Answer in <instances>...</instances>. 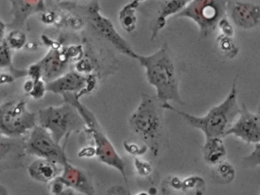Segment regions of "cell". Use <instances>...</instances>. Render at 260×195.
<instances>
[{
  "label": "cell",
  "instance_id": "1",
  "mask_svg": "<svg viewBox=\"0 0 260 195\" xmlns=\"http://www.w3.org/2000/svg\"><path fill=\"white\" fill-rule=\"evenodd\" d=\"M136 59L145 68L147 81L156 89L159 104L173 101L185 105L179 94L176 66L167 44L150 55L138 54Z\"/></svg>",
  "mask_w": 260,
  "mask_h": 195
},
{
  "label": "cell",
  "instance_id": "2",
  "mask_svg": "<svg viewBox=\"0 0 260 195\" xmlns=\"http://www.w3.org/2000/svg\"><path fill=\"white\" fill-rule=\"evenodd\" d=\"M160 106L162 109L176 113L190 126L202 131L205 138H222L240 114V107L237 102V78L234 79L231 91L225 100L211 108L203 117H196L179 110L169 103Z\"/></svg>",
  "mask_w": 260,
  "mask_h": 195
},
{
  "label": "cell",
  "instance_id": "3",
  "mask_svg": "<svg viewBox=\"0 0 260 195\" xmlns=\"http://www.w3.org/2000/svg\"><path fill=\"white\" fill-rule=\"evenodd\" d=\"M160 108V105H157L153 97L143 94L139 106L129 118V124L133 132L151 149L154 155H157L160 149L164 131Z\"/></svg>",
  "mask_w": 260,
  "mask_h": 195
},
{
  "label": "cell",
  "instance_id": "4",
  "mask_svg": "<svg viewBox=\"0 0 260 195\" xmlns=\"http://www.w3.org/2000/svg\"><path fill=\"white\" fill-rule=\"evenodd\" d=\"M228 7V0H191L175 17L191 19L199 26L201 36L208 37L226 16Z\"/></svg>",
  "mask_w": 260,
  "mask_h": 195
},
{
  "label": "cell",
  "instance_id": "5",
  "mask_svg": "<svg viewBox=\"0 0 260 195\" xmlns=\"http://www.w3.org/2000/svg\"><path fill=\"white\" fill-rule=\"evenodd\" d=\"M36 124L37 116L28 109L26 102L14 100L0 105V133L4 136H22Z\"/></svg>",
  "mask_w": 260,
  "mask_h": 195
},
{
  "label": "cell",
  "instance_id": "6",
  "mask_svg": "<svg viewBox=\"0 0 260 195\" xmlns=\"http://www.w3.org/2000/svg\"><path fill=\"white\" fill-rule=\"evenodd\" d=\"M36 116L37 124L46 129L58 143L81 120L77 110L67 103L58 106L44 108Z\"/></svg>",
  "mask_w": 260,
  "mask_h": 195
},
{
  "label": "cell",
  "instance_id": "7",
  "mask_svg": "<svg viewBox=\"0 0 260 195\" xmlns=\"http://www.w3.org/2000/svg\"><path fill=\"white\" fill-rule=\"evenodd\" d=\"M85 13L86 20L99 36L112 44L120 52L132 59H137L138 54L132 49L127 41L117 32L112 21L102 14L98 0H93L86 6Z\"/></svg>",
  "mask_w": 260,
  "mask_h": 195
},
{
  "label": "cell",
  "instance_id": "8",
  "mask_svg": "<svg viewBox=\"0 0 260 195\" xmlns=\"http://www.w3.org/2000/svg\"><path fill=\"white\" fill-rule=\"evenodd\" d=\"M25 150L28 155L50 160L61 165L68 161L60 143L56 142L46 129L38 124L31 129L25 142Z\"/></svg>",
  "mask_w": 260,
  "mask_h": 195
},
{
  "label": "cell",
  "instance_id": "9",
  "mask_svg": "<svg viewBox=\"0 0 260 195\" xmlns=\"http://www.w3.org/2000/svg\"><path fill=\"white\" fill-rule=\"evenodd\" d=\"M86 132L92 137L93 140L95 144L94 148H95V155L97 158L104 164L110 167L115 168L121 174L127 186V190H128L127 174L125 171V161L119 156L110 140L103 133L100 126L95 127H87Z\"/></svg>",
  "mask_w": 260,
  "mask_h": 195
},
{
  "label": "cell",
  "instance_id": "10",
  "mask_svg": "<svg viewBox=\"0 0 260 195\" xmlns=\"http://www.w3.org/2000/svg\"><path fill=\"white\" fill-rule=\"evenodd\" d=\"M233 135L248 144L260 142V120L258 114L250 112L244 104L240 107V114L225 132L226 135Z\"/></svg>",
  "mask_w": 260,
  "mask_h": 195
},
{
  "label": "cell",
  "instance_id": "11",
  "mask_svg": "<svg viewBox=\"0 0 260 195\" xmlns=\"http://www.w3.org/2000/svg\"><path fill=\"white\" fill-rule=\"evenodd\" d=\"M88 76L76 71H70L60 75L51 81L47 82L46 91L56 94L67 93H79L80 96L86 94Z\"/></svg>",
  "mask_w": 260,
  "mask_h": 195
},
{
  "label": "cell",
  "instance_id": "12",
  "mask_svg": "<svg viewBox=\"0 0 260 195\" xmlns=\"http://www.w3.org/2000/svg\"><path fill=\"white\" fill-rule=\"evenodd\" d=\"M69 61L65 48H51L39 62L42 69V80L47 83L66 73Z\"/></svg>",
  "mask_w": 260,
  "mask_h": 195
},
{
  "label": "cell",
  "instance_id": "13",
  "mask_svg": "<svg viewBox=\"0 0 260 195\" xmlns=\"http://www.w3.org/2000/svg\"><path fill=\"white\" fill-rule=\"evenodd\" d=\"M231 18L239 28L243 30L255 28L260 22L259 6L236 1L231 6Z\"/></svg>",
  "mask_w": 260,
  "mask_h": 195
},
{
  "label": "cell",
  "instance_id": "14",
  "mask_svg": "<svg viewBox=\"0 0 260 195\" xmlns=\"http://www.w3.org/2000/svg\"><path fill=\"white\" fill-rule=\"evenodd\" d=\"M59 177L67 187L73 190L83 194H95V187L89 177L78 168L70 164L69 161L63 164L61 174Z\"/></svg>",
  "mask_w": 260,
  "mask_h": 195
},
{
  "label": "cell",
  "instance_id": "15",
  "mask_svg": "<svg viewBox=\"0 0 260 195\" xmlns=\"http://www.w3.org/2000/svg\"><path fill=\"white\" fill-rule=\"evenodd\" d=\"M14 22L12 26L22 27L29 16L47 10L45 0H10Z\"/></svg>",
  "mask_w": 260,
  "mask_h": 195
},
{
  "label": "cell",
  "instance_id": "16",
  "mask_svg": "<svg viewBox=\"0 0 260 195\" xmlns=\"http://www.w3.org/2000/svg\"><path fill=\"white\" fill-rule=\"evenodd\" d=\"M63 165L45 159L38 158L28 168L30 177L38 182L48 184L51 180L61 174Z\"/></svg>",
  "mask_w": 260,
  "mask_h": 195
},
{
  "label": "cell",
  "instance_id": "17",
  "mask_svg": "<svg viewBox=\"0 0 260 195\" xmlns=\"http://www.w3.org/2000/svg\"><path fill=\"white\" fill-rule=\"evenodd\" d=\"M191 0H166L164 4H162L156 24L153 26L151 40L156 39L157 37L158 33L165 27L167 18L171 16H176L177 13L182 11L186 7L187 4Z\"/></svg>",
  "mask_w": 260,
  "mask_h": 195
},
{
  "label": "cell",
  "instance_id": "18",
  "mask_svg": "<svg viewBox=\"0 0 260 195\" xmlns=\"http://www.w3.org/2000/svg\"><path fill=\"white\" fill-rule=\"evenodd\" d=\"M203 155L205 161L213 165L223 161L226 155V149L221 138H206L203 147Z\"/></svg>",
  "mask_w": 260,
  "mask_h": 195
},
{
  "label": "cell",
  "instance_id": "19",
  "mask_svg": "<svg viewBox=\"0 0 260 195\" xmlns=\"http://www.w3.org/2000/svg\"><path fill=\"white\" fill-rule=\"evenodd\" d=\"M137 9L130 7L128 4L124 6L118 15L120 24L124 31L131 33L135 31L138 22L136 15Z\"/></svg>",
  "mask_w": 260,
  "mask_h": 195
},
{
  "label": "cell",
  "instance_id": "20",
  "mask_svg": "<svg viewBox=\"0 0 260 195\" xmlns=\"http://www.w3.org/2000/svg\"><path fill=\"white\" fill-rule=\"evenodd\" d=\"M217 42L219 49L223 55L230 59H234L238 54V47L233 40L232 37H228L221 34L217 37Z\"/></svg>",
  "mask_w": 260,
  "mask_h": 195
},
{
  "label": "cell",
  "instance_id": "21",
  "mask_svg": "<svg viewBox=\"0 0 260 195\" xmlns=\"http://www.w3.org/2000/svg\"><path fill=\"white\" fill-rule=\"evenodd\" d=\"M5 40L13 51H19L26 45L27 36L24 32L14 30L9 33Z\"/></svg>",
  "mask_w": 260,
  "mask_h": 195
},
{
  "label": "cell",
  "instance_id": "22",
  "mask_svg": "<svg viewBox=\"0 0 260 195\" xmlns=\"http://www.w3.org/2000/svg\"><path fill=\"white\" fill-rule=\"evenodd\" d=\"M13 50L7 45L4 39V42L0 44V68H8L13 63Z\"/></svg>",
  "mask_w": 260,
  "mask_h": 195
},
{
  "label": "cell",
  "instance_id": "23",
  "mask_svg": "<svg viewBox=\"0 0 260 195\" xmlns=\"http://www.w3.org/2000/svg\"><path fill=\"white\" fill-rule=\"evenodd\" d=\"M48 184L50 192L52 194H63V193H68V190H73L72 189L67 187L66 184L60 179L59 175L54 179L51 180Z\"/></svg>",
  "mask_w": 260,
  "mask_h": 195
},
{
  "label": "cell",
  "instance_id": "24",
  "mask_svg": "<svg viewBox=\"0 0 260 195\" xmlns=\"http://www.w3.org/2000/svg\"><path fill=\"white\" fill-rule=\"evenodd\" d=\"M217 168V172L219 175L221 177L222 179L226 181V182H231L235 176V170L231 164L228 162L219 163Z\"/></svg>",
  "mask_w": 260,
  "mask_h": 195
},
{
  "label": "cell",
  "instance_id": "25",
  "mask_svg": "<svg viewBox=\"0 0 260 195\" xmlns=\"http://www.w3.org/2000/svg\"><path fill=\"white\" fill-rule=\"evenodd\" d=\"M46 91V83L41 79L37 81H34V86L28 95L34 100H41L45 97Z\"/></svg>",
  "mask_w": 260,
  "mask_h": 195
},
{
  "label": "cell",
  "instance_id": "26",
  "mask_svg": "<svg viewBox=\"0 0 260 195\" xmlns=\"http://www.w3.org/2000/svg\"><path fill=\"white\" fill-rule=\"evenodd\" d=\"M10 138L0 133V161L4 159L13 150V144Z\"/></svg>",
  "mask_w": 260,
  "mask_h": 195
},
{
  "label": "cell",
  "instance_id": "27",
  "mask_svg": "<svg viewBox=\"0 0 260 195\" xmlns=\"http://www.w3.org/2000/svg\"><path fill=\"white\" fill-rule=\"evenodd\" d=\"M124 147L126 152L133 155H144L147 150V146L145 144L143 146H140L137 143H130V142H124Z\"/></svg>",
  "mask_w": 260,
  "mask_h": 195
},
{
  "label": "cell",
  "instance_id": "28",
  "mask_svg": "<svg viewBox=\"0 0 260 195\" xmlns=\"http://www.w3.org/2000/svg\"><path fill=\"white\" fill-rule=\"evenodd\" d=\"M217 28L221 32L222 35L228 36V37H233L234 35V29L231 22L226 19V16L221 18L219 20L217 25Z\"/></svg>",
  "mask_w": 260,
  "mask_h": 195
},
{
  "label": "cell",
  "instance_id": "29",
  "mask_svg": "<svg viewBox=\"0 0 260 195\" xmlns=\"http://www.w3.org/2000/svg\"><path fill=\"white\" fill-rule=\"evenodd\" d=\"M260 145L259 143H255V149L253 152L244 158L245 163L246 165L251 166V167H258L260 164Z\"/></svg>",
  "mask_w": 260,
  "mask_h": 195
},
{
  "label": "cell",
  "instance_id": "30",
  "mask_svg": "<svg viewBox=\"0 0 260 195\" xmlns=\"http://www.w3.org/2000/svg\"><path fill=\"white\" fill-rule=\"evenodd\" d=\"M135 166L137 172L141 176H147L151 174L152 166L150 163L146 161L140 159L138 158H135Z\"/></svg>",
  "mask_w": 260,
  "mask_h": 195
},
{
  "label": "cell",
  "instance_id": "31",
  "mask_svg": "<svg viewBox=\"0 0 260 195\" xmlns=\"http://www.w3.org/2000/svg\"><path fill=\"white\" fill-rule=\"evenodd\" d=\"M69 60L79 61L83 57V49L82 45H71L65 48Z\"/></svg>",
  "mask_w": 260,
  "mask_h": 195
},
{
  "label": "cell",
  "instance_id": "32",
  "mask_svg": "<svg viewBox=\"0 0 260 195\" xmlns=\"http://www.w3.org/2000/svg\"><path fill=\"white\" fill-rule=\"evenodd\" d=\"M63 19H64L65 23L71 28L74 29V30H80V29L83 28V25H84V21L83 20V19L79 17V16H75V15L67 16Z\"/></svg>",
  "mask_w": 260,
  "mask_h": 195
},
{
  "label": "cell",
  "instance_id": "33",
  "mask_svg": "<svg viewBox=\"0 0 260 195\" xmlns=\"http://www.w3.org/2000/svg\"><path fill=\"white\" fill-rule=\"evenodd\" d=\"M76 68H77V72L80 74H86L91 71L92 68V64L89 58H82L80 60L77 61L76 64Z\"/></svg>",
  "mask_w": 260,
  "mask_h": 195
},
{
  "label": "cell",
  "instance_id": "34",
  "mask_svg": "<svg viewBox=\"0 0 260 195\" xmlns=\"http://www.w3.org/2000/svg\"><path fill=\"white\" fill-rule=\"evenodd\" d=\"M42 22L46 25H51V24L57 23V21H60V16L57 13L54 11H48L45 10L42 13Z\"/></svg>",
  "mask_w": 260,
  "mask_h": 195
},
{
  "label": "cell",
  "instance_id": "35",
  "mask_svg": "<svg viewBox=\"0 0 260 195\" xmlns=\"http://www.w3.org/2000/svg\"><path fill=\"white\" fill-rule=\"evenodd\" d=\"M28 74L30 78L34 81L41 80L42 78V69L39 62L34 65H31L28 70Z\"/></svg>",
  "mask_w": 260,
  "mask_h": 195
},
{
  "label": "cell",
  "instance_id": "36",
  "mask_svg": "<svg viewBox=\"0 0 260 195\" xmlns=\"http://www.w3.org/2000/svg\"><path fill=\"white\" fill-rule=\"evenodd\" d=\"M93 155H95V148L94 147L85 148L79 153L80 157H92Z\"/></svg>",
  "mask_w": 260,
  "mask_h": 195
},
{
  "label": "cell",
  "instance_id": "37",
  "mask_svg": "<svg viewBox=\"0 0 260 195\" xmlns=\"http://www.w3.org/2000/svg\"><path fill=\"white\" fill-rule=\"evenodd\" d=\"M14 80V77L10 74H0V85L12 83Z\"/></svg>",
  "mask_w": 260,
  "mask_h": 195
},
{
  "label": "cell",
  "instance_id": "38",
  "mask_svg": "<svg viewBox=\"0 0 260 195\" xmlns=\"http://www.w3.org/2000/svg\"><path fill=\"white\" fill-rule=\"evenodd\" d=\"M33 86H34V80H31V78L27 80L24 83L23 90L26 94H29L32 90Z\"/></svg>",
  "mask_w": 260,
  "mask_h": 195
},
{
  "label": "cell",
  "instance_id": "39",
  "mask_svg": "<svg viewBox=\"0 0 260 195\" xmlns=\"http://www.w3.org/2000/svg\"><path fill=\"white\" fill-rule=\"evenodd\" d=\"M7 25L4 22L0 20V44L4 42L5 39L6 30Z\"/></svg>",
  "mask_w": 260,
  "mask_h": 195
},
{
  "label": "cell",
  "instance_id": "40",
  "mask_svg": "<svg viewBox=\"0 0 260 195\" xmlns=\"http://www.w3.org/2000/svg\"><path fill=\"white\" fill-rule=\"evenodd\" d=\"M57 4L61 5H68V4H73L77 2V0H56Z\"/></svg>",
  "mask_w": 260,
  "mask_h": 195
},
{
  "label": "cell",
  "instance_id": "41",
  "mask_svg": "<svg viewBox=\"0 0 260 195\" xmlns=\"http://www.w3.org/2000/svg\"><path fill=\"white\" fill-rule=\"evenodd\" d=\"M144 0H133L132 2L129 3L128 4L130 7H134V8L137 9L138 6L141 4V3L144 2Z\"/></svg>",
  "mask_w": 260,
  "mask_h": 195
},
{
  "label": "cell",
  "instance_id": "42",
  "mask_svg": "<svg viewBox=\"0 0 260 195\" xmlns=\"http://www.w3.org/2000/svg\"><path fill=\"white\" fill-rule=\"evenodd\" d=\"M8 193V191H7V189L4 186L1 185L0 184V195H5Z\"/></svg>",
  "mask_w": 260,
  "mask_h": 195
}]
</instances>
